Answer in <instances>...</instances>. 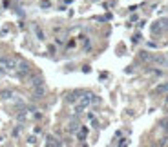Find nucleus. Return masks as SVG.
I'll list each match as a JSON object with an SVG mask.
<instances>
[{
    "mask_svg": "<svg viewBox=\"0 0 168 147\" xmlns=\"http://www.w3.org/2000/svg\"><path fill=\"white\" fill-rule=\"evenodd\" d=\"M0 98H2V100H11L13 98V91H9V89L0 91Z\"/></svg>",
    "mask_w": 168,
    "mask_h": 147,
    "instance_id": "obj_6",
    "label": "nucleus"
},
{
    "mask_svg": "<svg viewBox=\"0 0 168 147\" xmlns=\"http://www.w3.org/2000/svg\"><path fill=\"white\" fill-rule=\"evenodd\" d=\"M152 62H155L157 66H164V64H166V56L157 55V56H154V58H152Z\"/></svg>",
    "mask_w": 168,
    "mask_h": 147,
    "instance_id": "obj_7",
    "label": "nucleus"
},
{
    "mask_svg": "<svg viewBox=\"0 0 168 147\" xmlns=\"http://www.w3.org/2000/svg\"><path fill=\"white\" fill-rule=\"evenodd\" d=\"M164 106L168 107V93H166V96H164Z\"/></svg>",
    "mask_w": 168,
    "mask_h": 147,
    "instance_id": "obj_16",
    "label": "nucleus"
},
{
    "mask_svg": "<svg viewBox=\"0 0 168 147\" xmlns=\"http://www.w3.org/2000/svg\"><path fill=\"white\" fill-rule=\"evenodd\" d=\"M154 93H155V94H166V93H168V82L161 83V86H157Z\"/></svg>",
    "mask_w": 168,
    "mask_h": 147,
    "instance_id": "obj_4",
    "label": "nucleus"
},
{
    "mask_svg": "<svg viewBox=\"0 0 168 147\" xmlns=\"http://www.w3.org/2000/svg\"><path fill=\"white\" fill-rule=\"evenodd\" d=\"M139 40H141V35L137 33V35H135V36H133V44H137V42H139Z\"/></svg>",
    "mask_w": 168,
    "mask_h": 147,
    "instance_id": "obj_15",
    "label": "nucleus"
},
{
    "mask_svg": "<svg viewBox=\"0 0 168 147\" xmlns=\"http://www.w3.org/2000/svg\"><path fill=\"white\" fill-rule=\"evenodd\" d=\"M35 35H37V38L38 40H46V35H44V31H42L38 26H35Z\"/></svg>",
    "mask_w": 168,
    "mask_h": 147,
    "instance_id": "obj_11",
    "label": "nucleus"
},
{
    "mask_svg": "<svg viewBox=\"0 0 168 147\" xmlns=\"http://www.w3.org/2000/svg\"><path fill=\"white\" fill-rule=\"evenodd\" d=\"M161 31H163V26H161V22H155V24L152 26V33H154V35H159Z\"/></svg>",
    "mask_w": 168,
    "mask_h": 147,
    "instance_id": "obj_10",
    "label": "nucleus"
},
{
    "mask_svg": "<svg viewBox=\"0 0 168 147\" xmlns=\"http://www.w3.org/2000/svg\"><path fill=\"white\" fill-rule=\"evenodd\" d=\"M20 133H22V127H20V125H17V127L11 131V136H13V138H18V136H20Z\"/></svg>",
    "mask_w": 168,
    "mask_h": 147,
    "instance_id": "obj_12",
    "label": "nucleus"
},
{
    "mask_svg": "<svg viewBox=\"0 0 168 147\" xmlns=\"http://www.w3.org/2000/svg\"><path fill=\"white\" fill-rule=\"evenodd\" d=\"M40 7H42V9H49V7H51V2H49V0H42V2H40Z\"/></svg>",
    "mask_w": 168,
    "mask_h": 147,
    "instance_id": "obj_14",
    "label": "nucleus"
},
{
    "mask_svg": "<svg viewBox=\"0 0 168 147\" xmlns=\"http://www.w3.org/2000/svg\"><path fill=\"white\" fill-rule=\"evenodd\" d=\"M29 86H31V89L38 87V86H44V78L42 76H31L29 78Z\"/></svg>",
    "mask_w": 168,
    "mask_h": 147,
    "instance_id": "obj_2",
    "label": "nucleus"
},
{
    "mask_svg": "<svg viewBox=\"0 0 168 147\" xmlns=\"http://www.w3.org/2000/svg\"><path fill=\"white\" fill-rule=\"evenodd\" d=\"M80 94H82V91H73V93H70L68 96H66V102H68V103H77L79 98H80Z\"/></svg>",
    "mask_w": 168,
    "mask_h": 147,
    "instance_id": "obj_1",
    "label": "nucleus"
},
{
    "mask_svg": "<svg viewBox=\"0 0 168 147\" xmlns=\"http://www.w3.org/2000/svg\"><path fill=\"white\" fill-rule=\"evenodd\" d=\"M46 94V86H38V87H33V96L35 98H42Z\"/></svg>",
    "mask_w": 168,
    "mask_h": 147,
    "instance_id": "obj_3",
    "label": "nucleus"
},
{
    "mask_svg": "<svg viewBox=\"0 0 168 147\" xmlns=\"http://www.w3.org/2000/svg\"><path fill=\"white\" fill-rule=\"evenodd\" d=\"M37 143H38V140H37V136H35V134L28 136V145H37Z\"/></svg>",
    "mask_w": 168,
    "mask_h": 147,
    "instance_id": "obj_13",
    "label": "nucleus"
},
{
    "mask_svg": "<svg viewBox=\"0 0 168 147\" xmlns=\"http://www.w3.org/2000/svg\"><path fill=\"white\" fill-rule=\"evenodd\" d=\"M46 145H57V147H59V145H62V142L57 140L55 136H49V134H48V136H46Z\"/></svg>",
    "mask_w": 168,
    "mask_h": 147,
    "instance_id": "obj_5",
    "label": "nucleus"
},
{
    "mask_svg": "<svg viewBox=\"0 0 168 147\" xmlns=\"http://www.w3.org/2000/svg\"><path fill=\"white\" fill-rule=\"evenodd\" d=\"M4 142V136H0V143H2Z\"/></svg>",
    "mask_w": 168,
    "mask_h": 147,
    "instance_id": "obj_17",
    "label": "nucleus"
},
{
    "mask_svg": "<svg viewBox=\"0 0 168 147\" xmlns=\"http://www.w3.org/2000/svg\"><path fill=\"white\" fill-rule=\"evenodd\" d=\"M79 129H80V125H79V122H71V123L68 125V131H70V133H77Z\"/></svg>",
    "mask_w": 168,
    "mask_h": 147,
    "instance_id": "obj_9",
    "label": "nucleus"
},
{
    "mask_svg": "<svg viewBox=\"0 0 168 147\" xmlns=\"http://www.w3.org/2000/svg\"><path fill=\"white\" fill-rule=\"evenodd\" d=\"M139 58H141L143 62H150V60H152L154 56H152L150 53H148V51H141V53H139Z\"/></svg>",
    "mask_w": 168,
    "mask_h": 147,
    "instance_id": "obj_8",
    "label": "nucleus"
}]
</instances>
